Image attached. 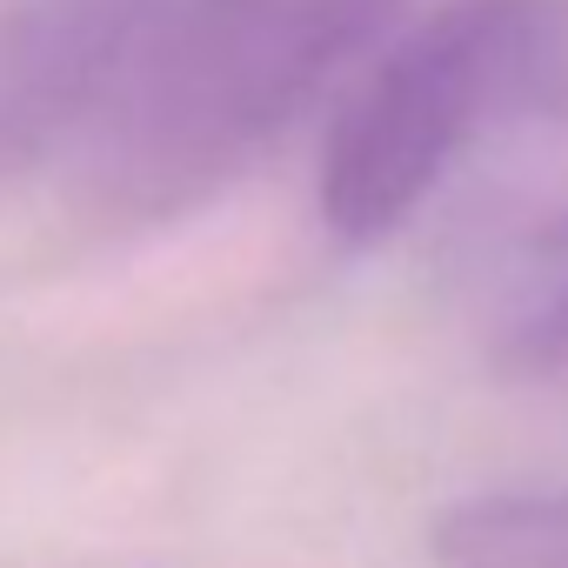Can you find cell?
<instances>
[{
    "instance_id": "cell-1",
    "label": "cell",
    "mask_w": 568,
    "mask_h": 568,
    "mask_svg": "<svg viewBox=\"0 0 568 568\" xmlns=\"http://www.w3.org/2000/svg\"><path fill=\"white\" fill-rule=\"evenodd\" d=\"M415 0H134L114 81L81 134L101 221H174L288 134Z\"/></svg>"
},
{
    "instance_id": "cell-2",
    "label": "cell",
    "mask_w": 568,
    "mask_h": 568,
    "mask_svg": "<svg viewBox=\"0 0 568 568\" xmlns=\"http://www.w3.org/2000/svg\"><path fill=\"white\" fill-rule=\"evenodd\" d=\"M568 121V0H435L402 21L328 121L315 207L342 247L388 241L468 141Z\"/></svg>"
},
{
    "instance_id": "cell-3",
    "label": "cell",
    "mask_w": 568,
    "mask_h": 568,
    "mask_svg": "<svg viewBox=\"0 0 568 568\" xmlns=\"http://www.w3.org/2000/svg\"><path fill=\"white\" fill-rule=\"evenodd\" d=\"M134 0H14L0 8V181L88 134Z\"/></svg>"
},
{
    "instance_id": "cell-4",
    "label": "cell",
    "mask_w": 568,
    "mask_h": 568,
    "mask_svg": "<svg viewBox=\"0 0 568 568\" xmlns=\"http://www.w3.org/2000/svg\"><path fill=\"white\" fill-rule=\"evenodd\" d=\"M442 568H568V488H501L448 501L428 528Z\"/></svg>"
},
{
    "instance_id": "cell-5",
    "label": "cell",
    "mask_w": 568,
    "mask_h": 568,
    "mask_svg": "<svg viewBox=\"0 0 568 568\" xmlns=\"http://www.w3.org/2000/svg\"><path fill=\"white\" fill-rule=\"evenodd\" d=\"M501 368H515V375H568V288L548 295L541 308H528L501 335Z\"/></svg>"
},
{
    "instance_id": "cell-6",
    "label": "cell",
    "mask_w": 568,
    "mask_h": 568,
    "mask_svg": "<svg viewBox=\"0 0 568 568\" xmlns=\"http://www.w3.org/2000/svg\"><path fill=\"white\" fill-rule=\"evenodd\" d=\"M541 241H548V247H568V214H555V221L541 227Z\"/></svg>"
}]
</instances>
